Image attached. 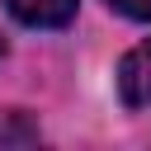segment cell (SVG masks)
Masks as SVG:
<instances>
[{
	"mask_svg": "<svg viewBox=\"0 0 151 151\" xmlns=\"http://www.w3.org/2000/svg\"><path fill=\"white\" fill-rule=\"evenodd\" d=\"M118 94H123L127 109H146L151 104V38L137 42L118 61Z\"/></svg>",
	"mask_w": 151,
	"mask_h": 151,
	"instance_id": "cell-1",
	"label": "cell"
},
{
	"mask_svg": "<svg viewBox=\"0 0 151 151\" xmlns=\"http://www.w3.org/2000/svg\"><path fill=\"white\" fill-rule=\"evenodd\" d=\"M76 5L80 0H5V9L28 24V28H61L76 19Z\"/></svg>",
	"mask_w": 151,
	"mask_h": 151,
	"instance_id": "cell-2",
	"label": "cell"
},
{
	"mask_svg": "<svg viewBox=\"0 0 151 151\" xmlns=\"http://www.w3.org/2000/svg\"><path fill=\"white\" fill-rule=\"evenodd\" d=\"M33 142H38V127L24 113H0V146H33Z\"/></svg>",
	"mask_w": 151,
	"mask_h": 151,
	"instance_id": "cell-3",
	"label": "cell"
},
{
	"mask_svg": "<svg viewBox=\"0 0 151 151\" xmlns=\"http://www.w3.org/2000/svg\"><path fill=\"white\" fill-rule=\"evenodd\" d=\"M109 5L127 19H137V24H151V0H109Z\"/></svg>",
	"mask_w": 151,
	"mask_h": 151,
	"instance_id": "cell-4",
	"label": "cell"
},
{
	"mask_svg": "<svg viewBox=\"0 0 151 151\" xmlns=\"http://www.w3.org/2000/svg\"><path fill=\"white\" fill-rule=\"evenodd\" d=\"M0 57H5V38H0Z\"/></svg>",
	"mask_w": 151,
	"mask_h": 151,
	"instance_id": "cell-5",
	"label": "cell"
}]
</instances>
